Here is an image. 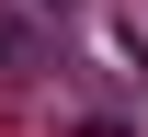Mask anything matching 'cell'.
<instances>
[{
	"label": "cell",
	"instance_id": "cell-1",
	"mask_svg": "<svg viewBox=\"0 0 148 137\" xmlns=\"http://www.w3.org/2000/svg\"><path fill=\"white\" fill-rule=\"evenodd\" d=\"M0 69H34V46H23V23H0Z\"/></svg>",
	"mask_w": 148,
	"mask_h": 137
},
{
	"label": "cell",
	"instance_id": "cell-2",
	"mask_svg": "<svg viewBox=\"0 0 148 137\" xmlns=\"http://www.w3.org/2000/svg\"><path fill=\"white\" fill-rule=\"evenodd\" d=\"M46 12H80V0H46Z\"/></svg>",
	"mask_w": 148,
	"mask_h": 137
}]
</instances>
